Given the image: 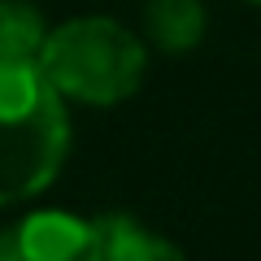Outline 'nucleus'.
Listing matches in <instances>:
<instances>
[{"instance_id":"nucleus-3","label":"nucleus","mask_w":261,"mask_h":261,"mask_svg":"<svg viewBox=\"0 0 261 261\" xmlns=\"http://www.w3.org/2000/svg\"><path fill=\"white\" fill-rule=\"evenodd\" d=\"M0 261H100L96 218L39 209L0 231Z\"/></svg>"},{"instance_id":"nucleus-1","label":"nucleus","mask_w":261,"mask_h":261,"mask_svg":"<svg viewBox=\"0 0 261 261\" xmlns=\"http://www.w3.org/2000/svg\"><path fill=\"white\" fill-rule=\"evenodd\" d=\"M70 109L39 61L0 57V205L31 200L61 174Z\"/></svg>"},{"instance_id":"nucleus-7","label":"nucleus","mask_w":261,"mask_h":261,"mask_svg":"<svg viewBox=\"0 0 261 261\" xmlns=\"http://www.w3.org/2000/svg\"><path fill=\"white\" fill-rule=\"evenodd\" d=\"M252 5H261V0H252Z\"/></svg>"},{"instance_id":"nucleus-5","label":"nucleus","mask_w":261,"mask_h":261,"mask_svg":"<svg viewBox=\"0 0 261 261\" xmlns=\"http://www.w3.org/2000/svg\"><path fill=\"white\" fill-rule=\"evenodd\" d=\"M96 231H100V261H187L178 244H170L130 214H100Z\"/></svg>"},{"instance_id":"nucleus-4","label":"nucleus","mask_w":261,"mask_h":261,"mask_svg":"<svg viewBox=\"0 0 261 261\" xmlns=\"http://www.w3.org/2000/svg\"><path fill=\"white\" fill-rule=\"evenodd\" d=\"M140 27H144L140 39H148L161 53H192L205 39L209 18L200 0H144Z\"/></svg>"},{"instance_id":"nucleus-6","label":"nucleus","mask_w":261,"mask_h":261,"mask_svg":"<svg viewBox=\"0 0 261 261\" xmlns=\"http://www.w3.org/2000/svg\"><path fill=\"white\" fill-rule=\"evenodd\" d=\"M48 44V22L27 0H0V57L9 61H39Z\"/></svg>"},{"instance_id":"nucleus-2","label":"nucleus","mask_w":261,"mask_h":261,"mask_svg":"<svg viewBox=\"0 0 261 261\" xmlns=\"http://www.w3.org/2000/svg\"><path fill=\"white\" fill-rule=\"evenodd\" d=\"M39 70L65 105L109 109L140 92L148 74V44L113 18H70L48 31Z\"/></svg>"}]
</instances>
